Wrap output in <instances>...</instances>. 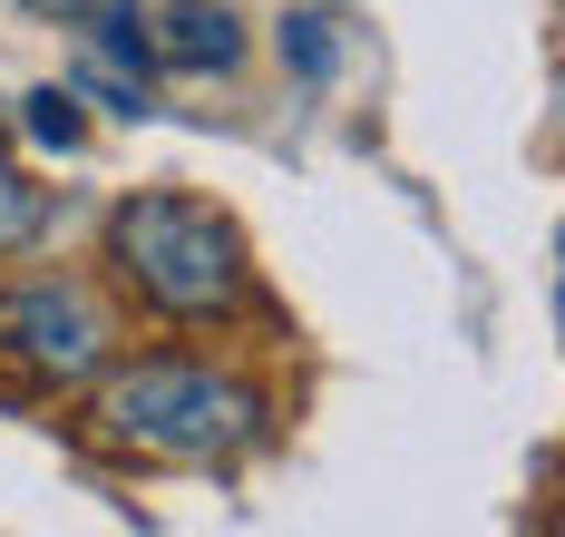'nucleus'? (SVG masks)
Instances as JSON below:
<instances>
[{"label": "nucleus", "instance_id": "1", "mask_svg": "<svg viewBox=\"0 0 565 537\" xmlns=\"http://www.w3.org/2000/svg\"><path fill=\"white\" fill-rule=\"evenodd\" d=\"M88 391H98L88 401L98 440L167 460V470H234L274 440V391L205 352H137V361L117 352Z\"/></svg>", "mask_w": 565, "mask_h": 537}, {"label": "nucleus", "instance_id": "2", "mask_svg": "<svg viewBox=\"0 0 565 537\" xmlns=\"http://www.w3.org/2000/svg\"><path fill=\"white\" fill-rule=\"evenodd\" d=\"M108 274L137 313H157L175 333H215L254 303V254L225 206L185 196V186H137L108 206Z\"/></svg>", "mask_w": 565, "mask_h": 537}, {"label": "nucleus", "instance_id": "3", "mask_svg": "<svg viewBox=\"0 0 565 537\" xmlns=\"http://www.w3.org/2000/svg\"><path fill=\"white\" fill-rule=\"evenodd\" d=\"M117 361V313L78 274H0V371L30 391H88Z\"/></svg>", "mask_w": 565, "mask_h": 537}, {"label": "nucleus", "instance_id": "4", "mask_svg": "<svg viewBox=\"0 0 565 537\" xmlns=\"http://www.w3.org/2000/svg\"><path fill=\"white\" fill-rule=\"evenodd\" d=\"M244 60V20L225 0H167L147 20V69H175V78H225Z\"/></svg>", "mask_w": 565, "mask_h": 537}, {"label": "nucleus", "instance_id": "5", "mask_svg": "<svg viewBox=\"0 0 565 537\" xmlns=\"http://www.w3.org/2000/svg\"><path fill=\"white\" fill-rule=\"evenodd\" d=\"M40 225H50V196L30 186V167H10V157H0V264H10V254H30Z\"/></svg>", "mask_w": 565, "mask_h": 537}, {"label": "nucleus", "instance_id": "6", "mask_svg": "<svg viewBox=\"0 0 565 537\" xmlns=\"http://www.w3.org/2000/svg\"><path fill=\"white\" fill-rule=\"evenodd\" d=\"M282 69H292L302 88H332L341 40H332V20H322V10H292V20H282Z\"/></svg>", "mask_w": 565, "mask_h": 537}, {"label": "nucleus", "instance_id": "7", "mask_svg": "<svg viewBox=\"0 0 565 537\" xmlns=\"http://www.w3.org/2000/svg\"><path fill=\"white\" fill-rule=\"evenodd\" d=\"M20 108H30V137H40V147H78V137H88V118H78V88H30Z\"/></svg>", "mask_w": 565, "mask_h": 537}, {"label": "nucleus", "instance_id": "8", "mask_svg": "<svg viewBox=\"0 0 565 537\" xmlns=\"http://www.w3.org/2000/svg\"><path fill=\"white\" fill-rule=\"evenodd\" d=\"M20 10H30V20H58V30H78V20H88V0H20Z\"/></svg>", "mask_w": 565, "mask_h": 537}]
</instances>
